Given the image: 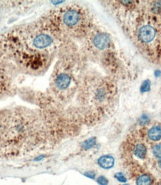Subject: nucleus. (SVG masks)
I'll list each match as a JSON object with an SVG mask.
<instances>
[{"label": "nucleus", "instance_id": "obj_5", "mask_svg": "<svg viewBox=\"0 0 161 185\" xmlns=\"http://www.w3.org/2000/svg\"><path fill=\"white\" fill-rule=\"evenodd\" d=\"M71 83V78L67 73H60L57 76L55 84L59 90H66Z\"/></svg>", "mask_w": 161, "mask_h": 185}, {"label": "nucleus", "instance_id": "obj_18", "mask_svg": "<svg viewBox=\"0 0 161 185\" xmlns=\"http://www.w3.org/2000/svg\"><path fill=\"white\" fill-rule=\"evenodd\" d=\"M43 158H44V156H43V155L38 156L37 158H35V160H34V161H41V160H43Z\"/></svg>", "mask_w": 161, "mask_h": 185}, {"label": "nucleus", "instance_id": "obj_17", "mask_svg": "<svg viewBox=\"0 0 161 185\" xmlns=\"http://www.w3.org/2000/svg\"><path fill=\"white\" fill-rule=\"evenodd\" d=\"M84 175L90 178H92V179H94L95 177H96V174L93 172H87L84 173Z\"/></svg>", "mask_w": 161, "mask_h": 185}, {"label": "nucleus", "instance_id": "obj_14", "mask_svg": "<svg viewBox=\"0 0 161 185\" xmlns=\"http://www.w3.org/2000/svg\"><path fill=\"white\" fill-rule=\"evenodd\" d=\"M114 177L117 178V180L119 181V182H126V180H127V179H126V178L125 177V175H124L122 172L116 173L114 175Z\"/></svg>", "mask_w": 161, "mask_h": 185}, {"label": "nucleus", "instance_id": "obj_15", "mask_svg": "<svg viewBox=\"0 0 161 185\" xmlns=\"http://www.w3.org/2000/svg\"><path fill=\"white\" fill-rule=\"evenodd\" d=\"M97 182L99 183V184L100 185H108V181L105 177L104 176H100L98 178Z\"/></svg>", "mask_w": 161, "mask_h": 185}, {"label": "nucleus", "instance_id": "obj_3", "mask_svg": "<svg viewBox=\"0 0 161 185\" xmlns=\"http://www.w3.org/2000/svg\"><path fill=\"white\" fill-rule=\"evenodd\" d=\"M139 40L143 43H150L156 36V31L151 26H142L138 33Z\"/></svg>", "mask_w": 161, "mask_h": 185}, {"label": "nucleus", "instance_id": "obj_19", "mask_svg": "<svg viewBox=\"0 0 161 185\" xmlns=\"http://www.w3.org/2000/svg\"><path fill=\"white\" fill-rule=\"evenodd\" d=\"M160 74H161V72H160V71H155V73H154V75H155V76H156V77H159L160 76Z\"/></svg>", "mask_w": 161, "mask_h": 185}, {"label": "nucleus", "instance_id": "obj_9", "mask_svg": "<svg viewBox=\"0 0 161 185\" xmlns=\"http://www.w3.org/2000/svg\"><path fill=\"white\" fill-rule=\"evenodd\" d=\"M137 185H151V178L148 175H142L138 178L137 181Z\"/></svg>", "mask_w": 161, "mask_h": 185}, {"label": "nucleus", "instance_id": "obj_10", "mask_svg": "<svg viewBox=\"0 0 161 185\" xmlns=\"http://www.w3.org/2000/svg\"><path fill=\"white\" fill-rule=\"evenodd\" d=\"M96 143V137H91V138L87 139L84 142L82 143L81 144V147L82 149H85V150H87V149H91L95 146V144Z\"/></svg>", "mask_w": 161, "mask_h": 185}, {"label": "nucleus", "instance_id": "obj_4", "mask_svg": "<svg viewBox=\"0 0 161 185\" xmlns=\"http://www.w3.org/2000/svg\"><path fill=\"white\" fill-rule=\"evenodd\" d=\"M110 43V40L108 34L105 33H99L97 34L93 38V43L94 46L99 49H105L108 48Z\"/></svg>", "mask_w": 161, "mask_h": 185}, {"label": "nucleus", "instance_id": "obj_8", "mask_svg": "<svg viewBox=\"0 0 161 185\" xmlns=\"http://www.w3.org/2000/svg\"><path fill=\"white\" fill-rule=\"evenodd\" d=\"M147 154V149L143 144H138L134 148V154L139 158L143 159Z\"/></svg>", "mask_w": 161, "mask_h": 185}, {"label": "nucleus", "instance_id": "obj_2", "mask_svg": "<svg viewBox=\"0 0 161 185\" xmlns=\"http://www.w3.org/2000/svg\"><path fill=\"white\" fill-rule=\"evenodd\" d=\"M80 19V13L76 9H69L64 14L63 21L67 26L72 27L78 23Z\"/></svg>", "mask_w": 161, "mask_h": 185}, {"label": "nucleus", "instance_id": "obj_16", "mask_svg": "<svg viewBox=\"0 0 161 185\" xmlns=\"http://www.w3.org/2000/svg\"><path fill=\"white\" fill-rule=\"evenodd\" d=\"M149 122V117H148L147 115H142V117L139 119V124L142 125H146L148 122Z\"/></svg>", "mask_w": 161, "mask_h": 185}, {"label": "nucleus", "instance_id": "obj_1", "mask_svg": "<svg viewBox=\"0 0 161 185\" xmlns=\"http://www.w3.org/2000/svg\"><path fill=\"white\" fill-rule=\"evenodd\" d=\"M53 43V39L50 35L46 34H39L34 37L32 40L33 46L36 49H43L50 46Z\"/></svg>", "mask_w": 161, "mask_h": 185}, {"label": "nucleus", "instance_id": "obj_13", "mask_svg": "<svg viewBox=\"0 0 161 185\" xmlns=\"http://www.w3.org/2000/svg\"><path fill=\"white\" fill-rule=\"evenodd\" d=\"M152 6V10L154 13L161 12V2H154V5Z\"/></svg>", "mask_w": 161, "mask_h": 185}, {"label": "nucleus", "instance_id": "obj_7", "mask_svg": "<svg viewBox=\"0 0 161 185\" xmlns=\"http://www.w3.org/2000/svg\"><path fill=\"white\" fill-rule=\"evenodd\" d=\"M148 136L151 140L158 141L161 139V127L160 125H154L149 131Z\"/></svg>", "mask_w": 161, "mask_h": 185}, {"label": "nucleus", "instance_id": "obj_21", "mask_svg": "<svg viewBox=\"0 0 161 185\" xmlns=\"http://www.w3.org/2000/svg\"><path fill=\"white\" fill-rule=\"evenodd\" d=\"M124 185H128V184H124Z\"/></svg>", "mask_w": 161, "mask_h": 185}, {"label": "nucleus", "instance_id": "obj_11", "mask_svg": "<svg viewBox=\"0 0 161 185\" xmlns=\"http://www.w3.org/2000/svg\"><path fill=\"white\" fill-rule=\"evenodd\" d=\"M151 89V82L149 80H146L141 85L140 90L142 92H146L150 90Z\"/></svg>", "mask_w": 161, "mask_h": 185}, {"label": "nucleus", "instance_id": "obj_6", "mask_svg": "<svg viewBox=\"0 0 161 185\" xmlns=\"http://www.w3.org/2000/svg\"><path fill=\"white\" fill-rule=\"evenodd\" d=\"M98 163L103 169H110L114 165V158L110 155H103L98 160Z\"/></svg>", "mask_w": 161, "mask_h": 185}, {"label": "nucleus", "instance_id": "obj_20", "mask_svg": "<svg viewBox=\"0 0 161 185\" xmlns=\"http://www.w3.org/2000/svg\"><path fill=\"white\" fill-rule=\"evenodd\" d=\"M158 165H159L160 168H161V159H160V161H159V163H158Z\"/></svg>", "mask_w": 161, "mask_h": 185}, {"label": "nucleus", "instance_id": "obj_12", "mask_svg": "<svg viewBox=\"0 0 161 185\" xmlns=\"http://www.w3.org/2000/svg\"><path fill=\"white\" fill-rule=\"evenodd\" d=\"M153 154L156 158H161V143L157 144L152 149Z\"/></svg>", "mask_w": 161, "mask_h": 185}]
</instances>
